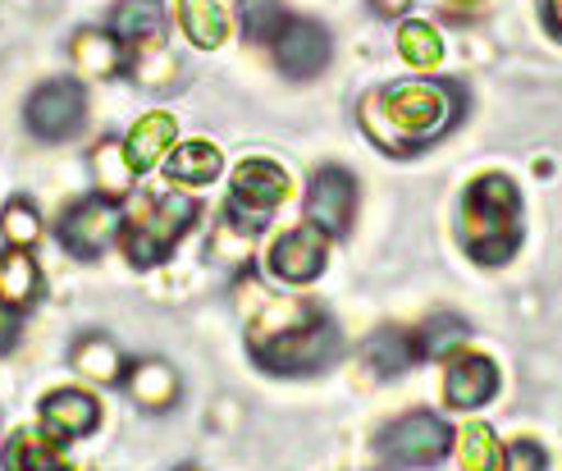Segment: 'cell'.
<instances>
[{"instance_id": "ba28073f", "label": "cell", "mask_w": 562, "mask_h": 471, "mask_svg": "<svg viewBox=\"0 0 562 471\" xmlns=\"http://www.w3.org/2000/svg\"><path fill=\"white\" fill-rule=\"evenodd\" d=\"M88 120V97L74 78H50L27 97V128H33L42 143H65Z\"/></svg>"}, {"instance_id": "4dcf8cb0", "label": "cell", "mask_w": 562, "mask_h": 471, "mask_svg": "<svg viewBox=\"0 0 562 471\" xmlns=\"http://www.w3.org/2000/svg\"><path fill=\"white\" fill-rule=\"evenodd\" d=\"M14 335H19V321H14V312L5 307V302H0V352L14 344Z\"/></svg>"}, {"instance_id": "8992f818", "label": "cell", "mask_w": 562, "mask_h": 471, "mask_svg": "<svg viewBox=\"0 0 562 471\" xmlns=\"http://www.w3.org/2000/svg\"><path fill=\"white\" fill-rule=\"evenodd\" d=\"M458 435L448 430L443 417L435 412H407L384 435H380V462L393 471H416V467H435L453 453Z\"/></svg>"}, {"instance_id": "d6986e66", "label": "cell", "mask_w": 562, "mask_h": 471, "mask_svg": "<svg viewBox=\"0 0 562 471\" xmlns=\"http://www.w3.org/2000/svg\"><path fill=\"white\" fill-rule=\"evenodd\" d=\"M65 462V439H55L50 430H14L0 449V467L5 471H50Z\"/></svg>"}, {"instance_id": "83f0119b", "label": "cell", "mask_w": 562, "mask_h": 471, "mask_svg": "<svg viewBox=\"0 0 562 471\" xmlns=\"http://www.w3.org/2000/svg\"><path fill=\"white\" fill-rule=\"evenodd\" d=\"M0 238H5V247H33L42 238V211L27 198L5 202V211H0Z\"/></svg>"}, {"instance_id": "2e32d148", "label": "cell", "mask_w": 562, "mask_h": 471, "mask_svg": "<svg viewBox=\"0 0 562 471\" xmlns=\"http://www.w3.org/2000/svg\"><path fill=\"white\" fill-rule=\"evenodd\" d=\"M69 60L78 74H88V78H115L128 69V55L120 46V37L110 33H97V27H82V33L69 42Z\"/></svg>"}, {"instance_id": "ffe728a7", "label": "cell", "mask_w": 562, "mask_h": 471, "mask_svg": "<svg viewBox=\"0 0 562 471\" xmlns=\"http://www.w3.org/2000/svg\"><path fill=\"white\" fill-rule=\"evenodd\" d=\"M224 170V152L206 137H192V143H179L170 156H165V175L170 183H183V188H206L215 183Z\"/></svg>"}, {"instance_id": "e0dca14e", "label": "cell", "mask_w": 562, "mask_h": 471, "mask_svg": "<svg viewBox=\"0 0 562 471\" xmlns=\"http://www.w3.org/2000/svg\"><path fill=\"white\" fill-rule=\"evenodd\" d=\"M124 384H128V394L137 407H147V412H170L179 403V371L170 362H133L124 371Z\"/></svg>"}, {"instance_id": "4fadbf2b", "label": "cell", "mask_w": 562, "mask_h": 471, "mask_svg": "<svg viewBox=\"0 0 562 471\" xmlns=\"http://www.w3.org/2000/svg\"><path fill=\"white\" fill-rule=\"evenodd\" d=\"M110 33L120 37L128 60H143L165 46V5L160 0H120L110 14Z\"/></svg>"}, {"instance_id": "ac0fdd59", "label": "cell", "mask_w": 562, "mask_h": 471, "mask_svg": "<svg viewBox=\"0 0 562 471\" xmlns=\"http://www.w3.org/2000/svg\"><path fill=\"white\" fill-rule=\"evenodd\" d=\"M37 298H42V270L33 247H5V257H0V302L10 312H23Z\"/></svg>"}, {"instance_id": "603a6c76", "label": "cell", "mask_w": 562, "mask_h": 471, "mask_svg": "<svg viewBox=\"0 0 562 471\" xmlns=\"http://www.w3.org/2000/svg\"><path fill=\"white\" fill-rule=\"evenodd\" d=\"M367 362L375 367V375H403L407 367L420 362L416 352V335L412 329H375V335L367 339Z\"/></svg>"}, {"instance_id": "f1b7e54d", "label": "cell", "mask_w": 562, "mask_h": 471, "mask_svg": "<svg viewBox=\"0 0 562 471\" xmlns=\"http://www.w3.org/2000/svg\"><path fill=\"white\" fill-rule=\"evenodd\" d=\"M284 23H289V19H284V10H279L274 0H251L247 14H243V27H247L251 42H274Z\"/></svg>"}, {"instance_id": "6da1fadb", "label": "cell", "mask_w": 562, "mask_h": 471, "mask_svg": "<svg viewBox=\"0 0 562 471\" xmlns=\"http://www.w3.org/2000/svg\"><path fill=\"white\" fill-rule=\"evenodd\" d=\"M361 133L389 156H412L462 120V88L443 78H407L375 88L357 110Z\"/></svg>"}, {"instance_id": "4316f807", "label": "cell", "mask_w": 562, "mask_h": 471, "mask_svg": "<svg viewBox=\"0 0 562 471\" xmlns=\"http://www.w3.org/2000/svg\"><path fill=\"white\" fill-rule=\"evenodd\" d=\"M458 467L462 471H498L503 467V445H498V435L490 426H467L458 435Z\"/></svg>"}, {"instance_id": "e575fe53", "label": "cell", "mask_w": 562, "mask_h": 471, "mask_svg": "<svg viewBox=\"0 0 562 471\" xmlns=\"http://www.w3.org/2000/svg\"><path fill=\"white\" fill-rule=\"evenodd\" d=\"M179 471H196V467H179Z\"/></svg>"}, {"instance_id": "484cf974", "label": "cell", "mask_w": 562, "mask_h": 471, "mask_svg": "<svg viewBox=\"0 0 562 471\" xmlns=\"http://www.w3.org/2000/svg\"><path fill=\"white\" fill-rule=\"evenodd\" d=\"M92 179H97V192L101 198H124V192L133 188V170H128V160H124V143H115V137H105V143H97L92 152Z\"/></svg>"}, {"instance_id": "1f68e13d", "label": "cell", "mask_w": 562, "mask_h": 471, "mask_svg": "<svg viewBox=\"0 0 562 471\" xmlns=\"http://www.w3.org/2000/svg\"><path fill=\"white\" fill-rule=\"evenodd\" d=\"M544 27L562 42V0H544Z\"/></svg>"}, {"instance_id": "9a60e30c", "label": "cell", "mask_w": 562, "mask_h": 471, "mask_svg": "<svg viewBox=\"0 0 562 471\" xmlns=\"http://www.w3.org/2000/svg\"><path fill=\"white\" fill-rule=\"evenodd\" d=\"M175 137H179V124L170 110H151V115H143L128 137H124V160H128V170L133 175H147L156 170V165L175 152Z\"/></svg>"}, {"instance_id": "d6a6232c", "label": "cell", "mask_w": 562, "mask_h": 471, "mask_svg": "<svg viewBox=\"0 0 562 471\" xmlns=\"http://www.w3.org/2000/svg\"><path fill=\"white\" fill-rule=\"evenodd\" d=\"M371 5H375V14L393 19V14H407V5H412V0H371Z\"/></svg>"}, {"instance_id": "f546056e", "label": "cell", "mask_w": 562, "mask_h": 471, "mask_svg": "<svg viewBox=\"0 0 562 471\" xmlns=\"http://www.w3.org/2000/svg\"><path fill=\"white\" fill-rule=\"evenodd\" d=\"M544 467H549V458H544V449L536 445V439H517L513 449H503L498 471H544Z\"/></svg>"}, {"instance_id": "7c38bea8", "label": "cell", "mask_w": 562, "mask_h": 471, "mask_svg": "<svg viewBox=\"0 0 562 471\" xmlns=\"http://www.w3.org/2000/svg\"><path fill=\"white\" fill-rule=\"evenodd\" d=\"M498 394V367L485 352H458L448 357V375H443V399L453 412H475L494 403Z\"/></svg>"}, {"instance_id": "5b68a950", "label": "cell", "mask_w": 562, "mask_h": 471, "mask_svg": "<svg viewBox=\"0 0 562 471\" xmlns=\"http://www.w3.org/2000/svg\"><path fill=\"white\" fill-rule=\"evenodd\" d=\"M293 192V179L279 160H266V156H251L234 170V183H229V202H224V215H229V225L243 229L247 238L261 234L274 211L289 202Z\"/></svg>"}, {"instance_id": "9c48e42d", "label": "cell", "mask_w": 562, "mask_h": 471, "mask_svg": "<svg viewBox=\"0 0 562 471\" xmlns=\"http://www.w3.org/2000/svg\"><path fill=\"white\" fill-rule=\"evenodd\" d=\"M306 225H316L321 234L339 238L352 229L357 215V179L344 170V165H325V170L312 175V188H306Z\"/></svg>"}, {"instance_id": "cb8c5ba5", "label": "cell", "mask_w": 562, "mask_h": 471, "mask_svg": "<svg viewBox=\"0 0 562 471\" xmlns=\"http://www.w3.org/2000/svg\"><path fill=\"white\" fill-rule=\"evenodd\" d=\"M467 339H471V325L453 312H439L416 329V352L430 357V362H448V357H458L467 348Z\"/></svg>"}, {"instance_id": "44dd1931", "label": "cell", "mask_w": 562, "mask_h": 471, "mask_svg": "<svg viewBox=\"0 0 562 471\" xmlns=\"http://www.w3.org/2000/svg\"><path fill=\"white\" fill-rule=\"evenodd\" d=\"M69 367L82 375V380H92V384H120L128 362H124V352L115 339H105V335H82L69 352Z\"/></svg>"}, {"instance_id": "836d02e7", "label": "cell", "mask_w": 562, "mask_h": 471, "mask_svg": "<svg viewBox=\"0 0 562 471\" xmlns=\"http://www.w3.org/2000/svg\"><path fill=\"white\" fill-rule=\"evenodd\" d=\"M50 471H69V467H65V462H60V467H50Z\"/></svg>"}, {"instance_id": "7a4b0ae2", "label": "cell", "mask_w": 562, "mask_h": 471, "mask_svg": "<svg viewBox=\"0 0 562 471\" xmlns=\"http://www.w3.org/2000/svg\"><path fill=\"white\" fill-rule=\"evenodd\" d=\"M247 348L257 367L274 375H306L325 371L339 357V329L334 321L302 298H266L261 312L247 325Z\"/></svg>"}, {"instance_id": "277c9868", "label": "cell", "mask_w": 562, "mask_h": 471, "mask_svg": "<svg viewBox=\"0 0 562 471\" xmlns=\"http://www.w3.org/2000/svg\"><path fill=\"white\" fill-rule=\"evenodd\" d=\"M192 220H196V202L183 198V192L137 198V202L124 211V229H120L124 257H128L137 270L160 266V261L179 247V238L192 229Z\"/></svg>"}, {"instance_id": "52a82bcc", "label": "cell", "mask_w": 562, "mask_h": 471, "mask_svg": "<svg viewBox=\"0 0 562 471\" xmlns=\"http://www.w3.org/2000/svg\"><path fill=\"white\" fill-rule=\"evenodd\" d=\"M120 229H124V211L97 192V198H82V202H74L60 215V229H55V238H60V247L69 257L97 261L105 247L120 238Z\"/></svg>"}, {"instance_id": "3957f363", "label": "cell", "mask_w": 562, "mask_h": 471, "mask_svg": "<svg viewBox=\"0 0 562 471\" xmlns=\"http://www.w3.org/2000/svg\"><path fill=\"white\" fill-rule=\"evenodd\" d=\"M467 257L481 266H503L521 247V192L508 175H481L462 198V229Z\"/></svg>"}, {"instance_id": "5bb4252c", "label": "cell", "mask_w": 562, "mask_h": 471, "mask_svg": "<svg viewBox=\"0 0 562 471\" xmlns=\"http://www.w3.org/2000/svg\"><path fill=\"white\" fill-rule=\"evenodd\" d=\"M101 426V403L82 390H50L42 399V430H50L55 439H82Z\"/></svg>"}, {"instance_id": "30bf717a", "label": "cell", "mask_w": 562, "mask_h": 471, "mask_svg": "<svg viewBox=\"0 0 562 471\" xmlns=\"http://www.w3.org/2000/svg\"><path fill=\"white\" fill-rule=\"evenodd\" d=\"M329 266V234H321L316 225H302V229H289L284 238L270 243V257H266V270L274 274L279 284H316Z\"/></svg>"}, {"instance_id": "d4e9b609", "label": "cell", "mask_w": 562, "mask_h": 471, "mask_svg": "<svg viewBox=\"0 0 562 471\" xmlns=\"http://www.w3.org/2000/svg\"><path fill=\"white\" fill-rule=\"evenodd\" d=\"M398 55L420 69V74H435L443 65V37H439V27L430 19H407L398 27Z\"/></svg>"}, {"instance_id": "8fae6325", "label": "cell", "mask_w": 562, "mask_h": 471, "mask_svg": "<svg viewBox=\"0 0 562 471\" xmlns=\"http://www.w3.org/2000/svg\"><path fill=\"white\" fill-rule=\"evenodd\" d=\"M270 46L289 78H316L329 65V33L312 19H289Z\"/></svg>"}, {"instance_id": "7402d4cb", "label": "cell", "mask_w": 562, "mask_h": 471, "mask_svg": "<svg viewBox=\"0 0 562 471\" xmlns=\"http://www.w3.org/2000/svg\"><path fill=\"white\" fill-rule=\"evenodd\" d=\"M179 27L192 46L215 51L229 37V14H224L220 0H179Z\"/></svg>"}]
</instances>
